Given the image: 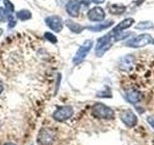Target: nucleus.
<instances>
[{"label":"nucleus","mask_w":154,"mask_h":145,"mask_svg":"<svg viewBox=\"0 0 154 145\" xmlns=\"http://www.w3.org/2000/svg\"><path fill=\"white\" fill-rule=\"evenodd\" d=\"M126 7L122 4H113L109 7V11L113 14H122L125 12Z\"/></svg>","instance_id":"obj_16"},{"label":"nucleus","mask_w":154,"mask_h":145,"mask_svg":"<svg viewBox=\"0 0 154 145\" xmlns=\"http://www.w3.org/2000/svg\"><path fill=\"white\" fill-rule=\"evenodd\" d=\"M134 18H125L123 19L122 21H120L117 26H116L114 29H113V31L112 33L113 34H117L119 32H122L123 30H125V29H127L129 27H131L133 25V23H134Z\"/></svg>","instance_id":"obj_13"},{"label":"nucleus","mask_w":154,"mask_h":145,"mask_svg":"<svg viewBox=\"0 0 154 145\" xmlns=\"http://www.w3.org/2000/svg\"><path fill=\"white\" fill-rule=\"evenodd\" d=\"M152 41H153V38L150 34H141V35L133 38L132 40H129L125 45L129 47L137 48V47H146L149 45V44H151Z\"/></svg>","instance_id":"obj_3"},{"label":"nucleus","mask_w":154,"mask_h":145,"mask_svg":"<svg viewBox=\"0 0 154 145\" xmlns=\"http://www.w3.org/2000/svg\"><path fill=\"white\" fill-rule=\"evenodd\" d=\"M66 25L67 26V28H69L71 32H73V33H77V34H78V33H81L82 31L84 30V27L83 26L80 25L79 23L70 21V19H67V21H66Z\"/></svg>","instance_id":"obj_15"},{"label":"nucleus","mask_w":154,"mask_h":145,"mask_svg":"<svg viewBox=\"0 0 154 145\" xmlns=\"http://www.w3.org/2000/svg\"><path fill=\"white\" fill-rule=\"evenodd\" d=\"M73 108L71 106L66 105L58 108L53 113V118L58 122H64V121L69 120L72 115H73Z\"/></svg>","instance_id":"obj_5"},{"label":"nucleus","mask_w":154,"mask_h":145,"mask_svg":"<svg viewBox=\"0 0 154 145\" xmlns=\"http://www.w3.org/2000/svg\"><path fill=\"white\" fill-rule=\"evenodd\" d=\"M114 24L113 21H105L103 23H98L96 25H91V26H88L87 28L89 29L91 31H94V32H99V31H102L104 29H107L110 26H112Z\"/></svg>","instance_id":"obj_14"},{"label":"nucleus","mask_w":154,"mask_h":145,"mask_svg":"<svg viewBox=\"0 0 154 145\" xmlns=\"http://www.w3.org/2000/svg\"><path fill=\"white\" fill-rule=\"evenodd\" d=\"M2 34H3V30H2L1 28H0V37H1V35H2Z\"/></svg>","instance_id":"obj_28"},{"label":"nucleus","mask_w":154,"mask_h":145,"mask_svg":"<svg viewBox=\"0 0 154 145\" xmlns=\"http://www.w3.org/2000/svg\"><path fill=\"white\" fill-rule=\"evenodd\" d=\"M46 25L49 27L52 31L59 33L63 30V21L59 16H50L45 18Z\"/></svg>","instance_id":"obj_8"},{"label":"nucleus","mask_w":154,"mask_h":145,"mask_svg":"<svg viewBox=\"0 0 154 145\" xmlns=\"http://www.w3.org/2000/svg\"><path fill=\"white\" fill-rule=\"evenodd\" d=\"M134 56L129 54V55H125L124 57L122 58V60L119 62V67L120 69L123 71H130L133 68L134 65Z\"/></svg>","instance_id":"obj_12"},{"label":"nucleus","mask_w":154,"mask_h":145,"mask_svg":"<svg viewBox=\"0 0 154 145\" xmlns=\"http://www.w3.org/2000/svg\"><path fill=\"white\" fill-rule=\"evenodd\" d=\"M88 18L91 21H102L105 18V12L101 7H94L88 12Z\"/></svg>","instance_id":"obj_9"},{"label":"nucleus","mask_w":154,"mask_h":145,"mask_svg":"<svg viewBox=\"0 0 154 145\" xmlns=\"http://www.w3.org/2000/svg\"><path fill=\"white\" fill-rule=\"evenodd\" d=\"M78 2L80 4L85 5V6H88V5L90 4V2H91V0H78Z\"/></svg>","instance_id":"obj_25"},{"label":"nucleus","mask_w":154,"mask_h":145,"mask_svg":"<svg viewBox=\"0 0 154 145\" xmlns=\"http://www.w3.org/2000/svg\"><path fill=\"white\" fill-rule=\"evenodd\" d=\"M94 4H102L105 2V0H91Z\"/></svg>","instance_id":"obj_26"},{"label":"nucleus","mask_w":154,"mask_h":145,"mask_svg":"<svg viewBox=\"0 0 154 145\" xmlns=\"http://www.w3.org/2000/svg\"><path fill=\"white\" fill-rule=\"evenodd\" d=\"M152 43H153V44H154V40H153V41H152Z\"/></svg>","instance_id":"obj_30"},{"label":"nucleus","mask_w":154,"mask_h":145,"mask_svg":"<svg viewBox=\"0 0 154 145\" xmlns=\"http://www.w3.org/2000/svg\"><path fill=\"white\" fill-rule=\"evenodd\" d=\"M125 98L129 102L130 104L136 105L142 100V93L139 92L138 90L135 89H129L125 92Z\"/></svg>","instance_id":"obj_11"},{"label":"nucleus","mask_w":154,"mask_h":145,"mask_svg":"<svg viewBox=\"0 0 154 145\" xmlns=\"http://www.w3.org/2000/svg\"><path fill=\"white\" fill-rule=\"evenodd\" d=\"M10 14L5 8H0V21L4 22V21H7L8 18L10 17Z\"/></svg>","instance_id":"obj_20"},{"label":"nucleus","mask_w":154,"mask_h":145,"mask_svg":"<svg viewBox=\"0 0 154 145\" xmlns=\"http://www.w3.org/2000/svg\"><path fill=\"white\" fill-rule=\"evenodd\" d=\"M45 38L48 42H50L52 44H56L57 43V38L53 35L51 32H45Z\"/></svg>","instance_id":"obj_22"},{"label":"nucleus","mask_w":154,"mask_h":145,"mask_svg":"<svg viewBox=\"0 0 154 145\" xmlns=\"http://www.w3.org/2000/svg\"><path fill=\"white\" fill-rule=\"evenodd\" d=\"M133 35V33H130V32H119L117 34H115V42H119V41H122L124 40V39H127L129 36Z\"/></svg>","instance_id":"obj_18"},{"label":"nucleus","mask_w":154,"mask_h":145,"mask_svg":"<svg viewBox=\"0 0 154 145\" xmlns=\"http://www.w3.org/2000/svg\"><path fill=\"white\" fill-rule=\"evenodd\" d=\"M56 140V133L49 128H43L38 134V142L41 145H52Z\"/></svg>","instance_id":"obj_2"},{"label":"nucleus","mask_w":154,"mask_h":145,"mask_svg":"<svg viewBox=\"0 0 154 145\" xmlns=\"http://www.w3.org/2000/svg\"><path fill=\"white\" fill-rule=\"evenodd\" d=\"M80 3L78 0H69L66 4V12L72 18H77L80 13Z\"/></svg>","instance_id":"obj_10"},{"label":"nucleus","mask_w":154,"mask_h":145,"mask_svg":"<svg viewBox=\"0 0 154 145\" xmlns=\"http://www.w3.org/2000/svg\"><path fill=\"white\" fill-rule=\"evenodd\" d=\"M93 46H94V42L93 41H91V40H86L83 43V45L79 47V50H77L75 56L73 57V60H72V61H73V64H75V65L80 64V63L86 58V56L88 55V53L91 51Z\"/></svg>","instance_id":"obj_4"},{"label":"nucleus","mask_w":154,"mask_h":145,"mask_svg":"<svg viewBox=\"0 0 154 145\" xmlns=\"http://www.w3.org/2000/svg\"><path fill=\"white\" fill-rule=\"evenodd\" d=\"M3 3H4L5 9H6L9 13H13L14 11V5L10 1V0H3Z\"/></svg>","instance_id":"obj_21"},{"label":"nucleus","mask_w":154,"mask_h":145,"mask_svg":"<svg viewBox=\"0 0 154 145\" xmlns=\"http://www.w3.org/2000/svg\"><path fill=\"white\" fill-rule=\"evenodd\" d=\"M111 45H112V44H111L110 34H107V35L99 38L97 41V44H96V47H95L96 56H102L104 53L111 47Z\"/></svg>","instance_id":"obj_7"},{"label":"nucleus","mask_w":154,"mask_h":145,"mask_svg":"<svg viewBox=\"0 0 154 145\" xmlns=\"http://www.w3.org/2000/svg\"><path fill=\"white\" fill-rule=\"evenodd\" d=\"M119 118L128 128H134L138 124V118L132 110L125 109L119 113Z\"/></svg>","instance_id":"obj_6"},{"label":"nucleus","mask_w":154,"mask_h":145,"mask_svg":"<svg viewBox=\"0 0 154 145\" xmlns=\"http://www.w3.org/2000/svg\"><path fill=\"white\" fill-rule=\"evenodd\" d=\"M153 145H154V141H153Z\"/></svg>","instance_id":"obj_31"},{"label":"nucleus","mask_w":154,"mask_h":145,"mask_svg":"<svg viewBox=\"0 0 154 145\" xmlns=\"http://www.w3.org/2000/svg\"><path fill=\"white\" fill-rule=\"evenodd\" d=\"M5 145H16V144H14V143H11V142H9V143H6Z\"/></svg>","instance_id":"obj_29"},{"label":"nucleus","mask_w":154,"mask_h":145,"mask_svg":"<svg viewBox=\"0 0 154 145\" xmlns=\"http://www.w3.org/2000/svg\"><path fill=\"white\" fill-rule=\"evenodd\" d=\"M31 17H32L31 12L29 11V10H26V9L20 10V11H18L17 13V18L18 19H20V21H27V19H30Z\"/></svg>","instance_id":"obj_17"},{"label":"nucleus","mask_w":154,"mask_h":145,"mask_svg":"<svg viewBox=\"0 0 154 145\" xmlns=\"http://www.w3.org/2000/svg\"><path fill=\"white\" fill-rule=\"evenodd\" d=\"M91 115L98 119L111 120L114 118L115 112L112 108H110L109 106L105 105L104 104L97 103L94 105V106L91 108Z\"/></svg>","instance_id":"obj_1"},{"label":"nucleus","mask_w":154,"mask_h":145,"mask_svg":"<svg viewBox=\"0 0 154 145\" xmlns=\"http://www.w3.org/2000/svg\"><path fill=\"white\" fill-rule=\"evenodd\" d=\"M3 90H4V86H3V84L1 83V82H0V94L2 93Z\"/></svg>","instance_id":"obj_27"},{"label":"nucleus","mask_w":154,"mask_h":145,"mask_svg":"<svg viewBox=\"0 0 154 145\" xmlns=\"http://www.w3.org/2000/svg\"><path fill=\"white\" fill-rule=\"evenodd\" d=\"M8 21H9V28H13L16 26V19H14V18L13 17V14H10V17L8 18Z\"/></svg>","instance_id":"obj_23"},{"label":"nucleus","mask_w":154,"mask_h":145,"mask_svg":"<svg viewBox=\"0 0 154 145\" xmlns=\"http://www.w3.org/2000/svg\"><path fill=\"white\" fill-rule=\"evenodd\" d=\"M147 122L150 124V126L154 129V118L151 117V116H149V117H147Z\"/></svg>","instance_id":"obj_24"},{"label":"nucleus","mask_w":154,"mask_h":145,"mask_svg":"<svg viewBox=\"0 0 154 145\" xmlns=\"http://www.w3.org/2000/svg\"><path fill=\"white\" fill-rule=\"evenodd\" d=\"M153 26H154V24L151 21H141L136 25V28L141 29V30H144V29L153 28Z\"/></svg>","instance_id":"obj_19"}]
</instances>
